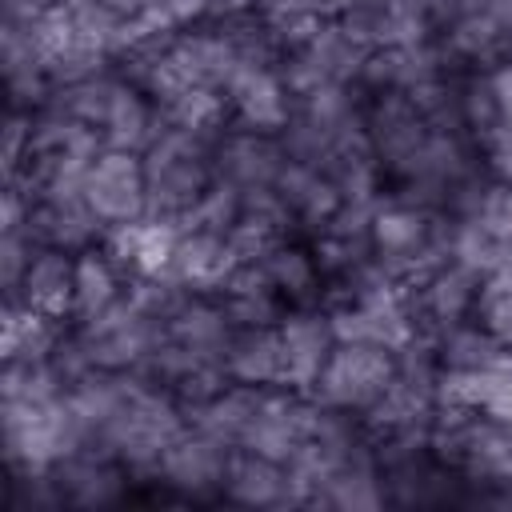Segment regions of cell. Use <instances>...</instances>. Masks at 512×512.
Listing matches in <instances>:
<instances>
[{
	"mask_svg": "<svg viewBox=\"0 0 512 512\" xmlns=\"http://www.w3.org/2000/svg\"><path fill=\"white\" fill-rule=\"evenodd\" d=\"M84 200L100 216L104 228L132 224L148 216V176H144V156L124 152V148H104L84 180Z\"/></svg>",
	"mask_w": 512,
	"mask_h": 512,
	"instance_id": "8",
	"label": "cell"
},
{
	"mask_svg": "<svg viewBox=\"0 0 512 512\" xmlns=\"http://www.w3.org/2000/svg\"><path fill=\"white\" fill-rule=\"evenodd\" d=\"M284 164H288V148H284L280 136H268V132H252V128L228 124L212 144L216 180H228L240 192L272 188L276 176L284 172Z\"/></svg>",
	"mask_w": 512,
	"mask_h": 512,
	"instance_id": "13",
	"label": "cell"
},
{
	"mask_svg": "<svg viewBox=\"0 0 512 512\" xmlns=\"http://www.w3.org/2000/svg\"><path fill=\"white\" fill-rule=\"evenodd\" d=\"M308 244L316 252V264L324 272V284L356 272L372 256V240L368 236H348V232H316Z\"/></svg>",
	"mask_w": 512,
	"mask_h": 512,
	"instance_id": "38",
	"label": "cell"
},
{
	"mask_svg": "<svg viewBox=\"0 0 512 512\" xmlns=\"http://www.w3.org/2000/svg\"><path fill=\"white\" fill-rule=\"evenodd\" d=\"M68 324L32 312L20 300H4L0 316V356L4 360H52L60 336Z\"/></svg>",
	"mask_w": 512,
	"mask_h": 512,
	"instance_id": "32",
	"label": "cell"
},
{
	"mask_svg": "<svg viewBox=\"0 0 512 512\" xmlns=\"http://www.w3.org/2000/svg\"><path fill=\"white\" fill-rule=\"evenodd\" d=\"M408 300H412V316L420 332H440L448 324H460L468 316H476V300H480V276L468 272L456 260H440L428 272H420L408 284Z\"/></svg>",
	"mask_w": 512,
	"mask_h": 512,
	"instance_id": "11",
	"label": "cell"
},
{
	"mask_svg": "<svg viewBox=\"0 0 512 512\" xmlns=\"http://www.w3.org/2000/svg\"><path fill=\"white\" fill-rule=\"evenodd\" d=\"M232 448L220 444L216 436H208L204 428L188 424L160 456L156 464V484L172 496L184 500H212L224 492V468H228Z\"/></svg>",
	"mask_w": 512,
	"mask_h": 512,
	"instance_id": "7",
	"label": "cell"
},
{
	"mask_svg": "<svg viewBox=\"0 0 512 512\" xmlns=\"http://www.w3.org/2000/svg\"><path fill=\"white\" fill-rule=\"evenodd\" d=\"M428 132H432V124L408 92H380V96L364 100V136H368L384 176H396L420 152Z\"/></svg>",
	"mask_w": 512,
	"mask_h": 512,
	"instance_id": "9",
	"label": "cell"
},
{
	"mask_svg": "<svg viewBox=\"0 0 512 512\" xmlns=\"http://www.w3.org/2000/svg\"><path fill=\"white\" fill-rule=\"evenodd\" d=\"M232 332L236 328H232L220 296H196V292H188L184 304L164 320V336L168 340H176L180 348H188L196 356H208V360H224Z\"/></svg>",
	"mask_w": 512,
	"mask_h": 512,
	"instance_id": "24",
	"label": "cell"
},
{
	"mask_svg": "<svg viewBox=\"0 0 512 512\" xmlns=\"http://www.w3.org/2000/svg\"><path fill=\"white\" fill-rule=\"evenodd\" d=\"M288 236H292V232H284L280 224L240 212V220H236L232 232H228V244H232V252H236L240 264H264Z\"/></svg>",
	"mask_w": 512,
	"mask_h": 512,
	"instance_id": "39",
	"label": "cell"
},
{
	"mask_svg": "<svg viewBox=\"0 0 512 512\" xmlns=\"http://www.w3.org/2000/svg\"><path fill=\"white\" fill-rule=\"evenodd\" d=\"M136 476L104 448L84 444L72 456H64L52 468V484L60 496V508H104L116 504Z\"/></svg>",
	"mask_w": 512,
	"mask_h": 512,
	"instance_id": "14",
	"label": "cell"
},
{
	"mask_svg": "<svg viewBox=\"0 0 512 512\" xmlns=\"http://www.w3.org/2000/svg\"><path fill=\"white\" fill-rule=\"evenodd\" d=\"M224 368L236 384L280 388L284 384V348L276 324L268 328H236L224 352Z\"/></svg>",
	"mask_w": 512,
	"mask_h": 512,
	"instance_id": "26",
	"label": "cell"
},
{
	"mask_svg": "<svg viewBox=\"0 0 512 512\" xmlns=\"http://www.w3.org/2000/svg\"><path fill=\"white\" fill-rule=\"evenodd\" d=\"M220 304H224L232 328H268V324H280V316L288 312V304L272 288L264 264H240L228 276Z\"/></svg>",
	"mask_w": 512,
	"mask_h": 512,
	"instance_id": "27",
	"label": "cell"
},
{
	"mask_svg": "<svg viewBox=\"0 0 512 512\" xmlns=\"http://www.w3.org/2000/svg\"><path fill=\"white\" fill-rule=\"evenodd\" d=\"M4 460L8 476L52 472L64 456L84 448V428L76 424L68 396L56 400H0Z\"/></svg>",
	"mask_w": 512,
	"mask_h": 512,
	"instance_id": "3",
	"label": "cell"
},
{
	"mask_svg": "<svg viewBox=\"0 0 512 512\" xmlns=\"http://www.w3.org/2000/svg\"><path fill=\"white\" fill-rule=\"evenodd\" d=\"M220 496L232 504H244V508H296L288 464L248 452V448H232Z\"/></svg>",
	"mask_w": 512,
	"mask_h": 512,
	"instance_id": "21",
	"label": "cell"
},
{
	"mask_svg": "<svg viewBox=\"0 0 512 512\" xmlns=\"http://www.w3.org/2000/svg\"><path fill=\"white\" fill-rule=\"evenodd\" d=\"M396 380V352L380 344H336L312 384V400L324 408L364 416Z\"/></svg>",
	"mask_w": 512,
	"mask_h": 512,
	"instance_id": "6",
	"label": "cell"
},
{
	"mask_svg": "<svg viewBox=\"0 0 512 512\" xmlns=\"http://www.w3.org/2000/svg\"><path fill=\"white\" fill-rule=\"evenodd\" d=\"M264 272L272 280V288L280 292V300L288 308L296 304H320L324 300V272L316 264V252L308 240H296L288 236L268 260H264Z\"/></svg>",
	"mask_w": 512,
	"mask_h": 512,
	"instance_id": "30",
	"label": "cell"
},
{
	"mask_svg": "<svg viewBox=\"0 0 512 512\" xmlns=\"http://www.w3.org/2000/svg\"><path fill=\"white\" fill-rule=\"evenodd\" d=\"M72 336L88 360V368H112V372H140L152 348L164 340V324L152 320L144 308L128 300V292L100 312L96 320L72 324Z\"/></svg>",
	"mask_w": 512,
	"mask_h": 512,
	"instance_id": "4",
	"label": "cell"
},
{
	"mask_svg": "<svg viewBox=\"0 0 512 512\" xmlns=\"http://www.w3.org/2000/svg\"><path fill=\"white\" fill-rule=\"evenodd\" d=\"M28 144H32V112L8 108V120H4V168H8V176L20 172Z\"/></svg>",
	"mask_w": 512,
	"mask_h": 512,
	"instance_id": "43",
	"label": "cell"
},
{
	"mask_svg": "<svg viewBox=\"0 0 512 512\" xmlns=\"http://www.w3.org/2000/svg\"><path fill=\"white\" fill-rule=\"evenodd\" d=\"M180 224L164 216H140L132 224H116L104 232V248L112 260L132 276H172V256H176Z\"/></svg>",
	"mask_w": 512,
	"mask_h": 512,
	"instance_id": "17",
	"label": "cell"
},
{
	"mask_svg": "<svg viewBox=\"0 0 512 512\" xmlns=\"http://www.w3.org/2000/svg\"><path fill=\"white\" fill-rule=\"evenodd\" d=\"M276 332H280V348H284V384L296 392H312L320 368L328 364V356L336 348V332H332L324 304L288 308L280 316Z\"/></svg>",
	"mask_w": 512,
	"mask_h": 512,
	"instance_id": "16",
	"label": "cell"
},
{
	"mask_svg": "<svg viewBox=\"0 0 512 512\" xmlns=\"http://www.w3.org/2000/svg\"><path fill=\"white\" fill-rule=\"evenodd\" d=\"M36 248L40 244L32 240L28 228H0V288H4V296L16 292V284L28 268V260L36 256Z\"/></svg>",
	"mask_w": 512,
	"mask_h": 512,
	"instance_id": "41",
	"label": "cell"
},
{
	"mask_svg": "<svg viewBox=\"0 0 512 512\" xmlns=\"http://www.w3.org/2000/svg\"><path fill=\"white\" fill-rule=\"evenodd\" d=\"M276 192L284 196V204L292 208V220H296V236H316L324 232V224L336 216V208L344 204V192L340 184L316 168V164H300V160H288L284 172L276 176Z\"/></svg>",
	"mask_w": 512,
	"mask_h": 512,
	"instance_id": "20",
	"label": "cell"
},
{
	"mask_svg": "<svg viewBox=\"0 0 512 512\" xmlns=\"http://www.w3.org/2000/svg\"><path fill=\"white\" fill-rule=\"evenodd\" d=\"M100 4H104L112 16H120L124 24H132V20H136V16H140V12H144L152 0H100Z\"/></svg>",
	"mask_w": 512,
	"mask_h": 512,
	"instance_id": "45",
	"label": "cell"
},
{
	"mask_svg": "<svg viewBox=\"0 0 512 512\" xmlns=\"http://www.w3.org/2000/svg\"><path fill=\"white\" fill-rule=\"evenodd\" d=\"M476 224H484L496 240H504L512 248V184L504 180H488L484 192L476 196L472 212H468Z\"/></svg>",
	"mask_w": 512,
	"mask_h": 512,
	"instance_id": "40",
	"label": "cell"
},
{
	"mask_svg": "<svg viewBox=\"0 0 512 512\" xmlns=\"http://www.w3.org/2000/svg\"><path fill=\"white\" fill-rule=\"evenodd\" d=\"M256 400H260V388L232 380L224 392H216L212 400H204L200 408H192V412H188V424L204 428L208 436H216V440L228 444V448H240L244 428H248V420H252V412H256Z\"/></svg>",
	"mask_w": 512,
	"mask_h": 512,
	"instance_id": "33",
	"label": "cell"
},
{
	"mask_svg": "<svg viewBox=\"0 0 512 512\" xmlns=\"http://www.w3.org/2000/svg\"><path fill=\"white\" fill-rule=\"evenodd\" d=\"M228 116L236 128H252V132H268V136H280L292 120V88L284 84L280 76V64H248L240 68L228 88Z\"/></svg>",
	"mask_w": 512,
	"mask_h": 512,
	"instance_id": "12",
	"label": "cell"
},
{
	"mask_svg": "<svg viewBox=\"0 0 512 512\" xmlns=\"http://www.w3.org/2000/svg\"><path fill=\"white\" fill-rule=\"evenodd\" d=\"M432 344H436V360L444 372H480V368H496L512 360V352L476 316L432 332Z\"/></svg>",
	"mask_w": 512,
	"mask_h": 512,
	"instance_id": "31",
	"label": "cell"
},
{
	"mask_svg": "<svg viewBox=\"0 0 512 512\" xmlns=\"http://www.w3.org/2000/svg\"><path fill=\"white\" fill-rule=\"evenodd\" d=\"M4 300H20L40 316H52L60 324H72V304H76V252L64 248H36V256L28 260L20 284L12 296Z\"/></svg>",
	"mask_w": 512,
	"mask_h": 512,
	"instance_id": "19",
	"label": "cell"
},
{
	"mask_svg": "<svg viewBox=\"0 0 512 512\" xmlns=\"http://www.w3.org/2000/svg\"><path fill=\"white\" fill-rule=\"evenodd\" d=\"M508 256H512V248L504 240H496L484 224H476L472 216H452V224H448V260L464 264L468 272H476L484 280Z\"/></svg>",
	"mask_w": 512,
	"mask_h": 512,
	"instance_id": "34",
	"label": "cell"
},
{
	"mask_svg": "<svg viewBox=\"0 0 512 512\" xmlns=\"http://www.w3.org/2000/svg\"><path fill=\"white\" fill-rule=\"evenodd\" d=\"M28 232L40 248L84 252L104 240L100 216L88 208L84 196H28Z\"/></svg>",
	"mask_w": 512,
	"mask_h": 512,
	"instance_id": "18",
	"label": "cell"
},
{
	"mask_svg": "<svg viewBox=\"0 0 512 512\" xmlns=\"http://www.w3.org/2000/svg\"><path fill=\"white\" fill-rule=\"evenodd\" d=\"M312 408H316L312 396L308 392H296L288 384L260 388V400H256V412H252V420L244 428L240 448L288 464L296 456V448L304 444V436H308Z\"/></svg>",
	"mask_w": 512,
	"mask_h": 512,
	"instance_id": "10",
	"label": "cell"
},
{
	"mask_svg": "<svg viewBox=\"0 0 512 512\" xmlns=\"http://www.w3.org/2000/svg\"><path fill=\"white\" fill-rule=\"evenodd\" d=\"M124 292H128V272L112 260V252L104 244H92V248L76 252V304H72V324L96 320Z\"/></svg>",
	"mask_w": 512,
	"mask_h": 512,
	"instance_id": "28",
	"label": "cell"
},
{
	"mask_svg": "<svg viewBox=\"0 0 512 512\" xmlns=\"http://www.w3.org/2000/svg\"><path fill=\"white\" fill-rule=\"evenodd\" d=\"M452 64L444 60L440 44L436 40H420V44H384V48H372L360 76H356V88L364 96H380V92H416L440 76H448Z\"/></svg>",
	"mask_w": 512,
	"mask_h": 512,
	"instance_id": "15",
	"label": "cell"
},
{
	"mask_svg": "<svg viewBox=\"0 0 512 512\" xmlns=\"http://www.w3.org/2000/svg\"><path fill=\"white\" fill-rule=\"evenodd\" d=\"M460 120H464V132L472 140L488 136L504 120L488 72H460Z\"/></svg>",
	"mask_w": 512,
	"mask_h": 512,
	"instance_id": "37",
	"label": "cell"
},
{
	"mask_svg": "<svg viewBox=\"0 0 512 512\" xmlns=\"http://www.w3.org/2000/svg\"><path fill=\"white\" fill-rule=\"evenodd\" d=\"M240 268L228 236H216V232H188L180 228V240H176V256H172V276L196 292V296H220L228 276Z\"/></svg>",
	"mask_w": 512,
	"mask_h": 512,
	"instance_id": "23",
	"label": "cell"
},
{
	"mask_svg": "<svg viewBox=\"0 0 512 512\" xmlns=\"http://www.w3.org/2000/svg\"><path fill=\"white\" fill-rule=\"evenodd\" d=\"M440 404H464L512 424V360L480 372H440Z\"/></svg>",
	"mask_w": 512,
	"mask_h": 512,
	"instance_id": "29",
	"label": "cell"
},
{
	"mask_svg": "<svg viewBox=\"0 0 512 512\" xmlns=\"http://www.w3.org/2000/svg\"><path fill=\"white\" fill-rule=\"evenodd\" d=\"M488 80H492V92H496V100H500L504 120H512V56H508L504 64H496V68L488 72Z\"/></svg>",
	"mask_w": 512,
	"mask_h": 512,
	"instance_id": "44",
	"label": "cell"
},
{
	"mask_svg": "<svg viewBox=\"0 0 512 512\" xmlns=\"http://www.w3.org/2000/svg\"><path fill=\"white\" fill-rule=\"evenodd\" d=\"M476 320L512 352V256L480 280V300H476Z\"/></svg>",
	"mask_w": 512,
	"mask_h": 512,
	"instance_id": "36",
	"label": "cell"
},
{
	"mask_svg": "<svg viewBox=\"0 0 512 512\" xmlns=\"http://www.w3.org/2000/svg\"><path fill=\"white\" fill-rule=\"evenodd\" d=\"M368 52L372 48L340 16H324L300 48L280 56V76L292 88V96H304L324 84H356Z\"/></svg>",
	"mask_w": 512,
	"mask_h": 512,
	"instance_id": "5",
	"label": "cell"
},
{
	"mask_svg": "<svg viewBox=\"0 0 512 512\" xmlns=\"http://www.w3.org/2000/svg\"><path fill=\"white\" fill-rule=\"evenodd\" d=\"M184 428H188L184 404L168 388H160V384H152L136 372V384H132L128 400L120 404V412L108 420V428L92 444L112 452L136 480H152L164 448Z\"/></svg>",
	"mask_w": 512,
	"mask_h": 512,
	"instance_id": "1",
	"label": "cell"
},
{
	"mask_svg": "<svg viewBox=\"0 0 512 512\" xmlns=\"http://www.w3.org/2000/svg\"><path fill=\"white\" fill-rule=\"evenodd\" d=\"M240 212H244V192H240L236 184H228V180H212V184L200 192V200L180 216V228L228 236L232 224L240 220Z\"/></svg>",
	"mask_w": 512,
	"mask_h": 512,
	"instance_id": "35",
	"label": "cell"
},
{
	"mask_svg": "<svg viewBox=\"0 0 512 512\" xmlns=\"http://www.w3.org/2000/svg\"><path fill=\"white\" fill-rule=\"evenodd\" d=\"M476 148H480L484 172H488L492 180L512 184V120H500L488 136H480V140H476Z\"/></svg>",
	"mask_w": 512,
	"mask_h": 512,
	"instance_id": "42",
	"label": "cell"
},
{
	"mask_svg": "<svg viewBox=\"0 0 512 512\" xmlns=\"http://www.w3.org/2000/svg\"><path fill=\"white\" fill-rule=\"evenodd\" d=\"M388 504L384 472L376 460V440L360 452H352L320 488L316 508H340V512H376Z\"/></svg>",
	"mask_w": 512,
	"mask_h": 512,
	"instance_id": "25",
	"label": "cell"
},
{
	"mask_svg": "<svg viewBox=\"0 0 512 512\" xmlns=\"http://www.w3.org/2000/svg\"><path fill=\"white\" fill-rule=\"evenodd\" d=\"M212 136L164 124L156 140L140 152L144 156V176H148V216L176 220L200 200V192L216 180L212 168Z\"/></svg>",
	"mask_w": 512,
	"mask_h": 512,
	"instance_id": "2",
	"label": "cell"
},
{
	"mask_svg": "<svg viewBox=\"0 0 512 512\" xmlns=\"http://www.w3.org/2000/svg\"><path fill=\"white\" fill-rule=\"evenodd\" d=\"M160 128H164V116H160V108L152 104V96L140 92L128 76H120L116 88H112V96H108V108H104V116H100V124H96L104 148L144 152V148L156 140Z\"/></svg>",
	"mask_w": 512,
	"mask_h": 512,
	"instance_id": "22",
	"label": "cell"
}]
</instances>
